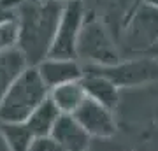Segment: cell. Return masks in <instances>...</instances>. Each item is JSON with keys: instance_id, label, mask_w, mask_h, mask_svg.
I'll list each match as a JSON object with an SVG mask.
<instances>
[{"instance_id": "30bf717a", "label": "cell", "mask_w": 158, "mask_h": 151, "mask_svg": "<svg viewBox=\"0 0 158 151\" xmlns=\"http://www.w3.org/2000/svg\"><path fill=\"white\" fill-rule=\"evenodd\" d=\"M83 70H85V74L81 78V86L85 90L86 99L114 111V107L118 106L119 90L107 78L100 76L98 72H93V70L85 67H83Z\"/></svg>"}, {"instance_id": "d6986e66", "label": "cell", "mask_w": 158, "mask_h": 151, "mask_svg": "<svg viewBox=\"0 0 158 151\" xmlns=\"http://www.w3.org/2000/svg\"><path fill=\"white\" fill-rule=\"evenodd\" d=\"M56 2H60V4H65V2H69V0H56Z\"/></svg>"}, {"instance_id": "ba28073f", "label": "cell", "mask_w": 158, "mask_h": 151, "mask_svg": "<svg viewBox=\"0 0 158 151\" xmlns=\"http://www.w3.org/2000/svg\"><path fill=\"white\" fill-rule=\"evenodd\" d=\"M35 67L42 83L49 90L67 83L81 81L85 74L81 62H77L76 58H44Z\"/></svg>"}, {"instance_id": "5bb4252c", "label": "cell", "mask_w": 158, "mask_h": 151, "mask_svg": "<svg viewBox=\"0 0 158 151\" xmlns=\"http://www.w3.org/2000/svg\"><path fill=\"white\" fill-rule=\"evenodd\" d=\"M0 132L9 151H30L35 139L25 123H0Z\"/></svg>"}, {"instance_id": "52a82bcc", "label": "cell", "mask_w": 158, "mask_h": 151, "mask_svg": "<svg viewBox=\"0 0 158 151\" xmlns=\"http://www.w3.org/2000/svg\"><path fill=\"white\" fill-rule=\"evenodd\" d=\"M70 116L77 121V125L85 130L88 137L107 139L116 134V120L113 111L90 99H85L83 104Z\"/></svg>"}, {"instance_id": "9a60e30c", "label": "cell", "mask_w": 158, "mask_h": 151, "mask_svg": "<svg viewBox=\"0 0 158 151\" xmlns=\"http://www.w3.org/2000/svg\"><path fill=\"white\" fill-rule=\"evenodd\" d=\"M18 48V19L16 16L0 21V53Z\"/></svg>"}, {"instance_id": "ffe728a7", "label": "cell", "mask_w": 158, "mask_h": 151, "mask_svg": "<svg viewBox=\"0 0 158 151\" xmlns=\"http://www.w3.org/2000/svg\"><path fill=\"white\" fill-rule=\"evenodd\" d=\"M153 51H155V53H158V44L155 46V49H153Z\"/></svg>"}, {"instance_id": "4fadbf2b", "label": "cell", "mask_w": 158, "mask_h": 151, "mask_svg": "<svg viewBox=\"0 0 158 151\" xmlns=\"http://www.w3.org/2000/svg\"><path fill=\"white\" fill-rule=\"evenodd\" d=\"M60 118V111H58L55 104L49 100V97L35 109L28 116V120L25 121V125L28 127L34 137H46L51 134V130L56 123V120Z\"/></svg>"}, {"instance_id": "8fae6325", "label": "cell", "mask_w": 158, "mask_h": 151, "mask_svg": "<svg viewBox=\"0 0 158 151\" xmlns=\"http://www.w3.org/2000/svg\"><path fill=\"white\" fill-rule=\"evenodd\" d=\"M27 67H28L27 58L18 48L0 53V100L6 95L9 86L16 81L18 76Z\"/></svg>"}, {"instance_id": "277c9868", "label": "cell", "mask_w": 158, "mask_h": 151, "mask_svg": "<svg viewBox=\"0 0 158 151\" xmlns=\"http://www.w3.org/2000/svg\"><path fill=\"white\" fill-rule=\"evenodd\" d=\"M158 44V9L137 0L121 28V46L132 55L153 51Z\"/></svg>"}, {"instance_id": "7c38bea8", "label": "cell", "mask_w": 158, "mask_h": 151, "mask_svg": "<svg viewBox=\"0 0 158 151\" xmlns=\"http://www.w3.org/2000/svg\"><path fill=\"white\" fill-rule=\"evenodd\" d=\"M85 99L86 95L81 86V81L67 83L49 90V100L55 104L60 114H74V111L83 104Z\"/></svg>"}, {"instance_id": "7a4b0ae2", "label": "cell", "mask_w": 158, "mask_h": 151, "mask_svg": "<svg viewBox=\"0 0 158 151\" xmlns=\"http://www.w3.org/2000/svg\"><path fill=\"white\" fill-rule=\"evenodd\" d=\"M48 97L49 88L42 83L37 67L28 65L0 100V123H25Z\"/></svg>"}, {"instance_id": "2e32d148", "label": "cell", "mask_w": 158, "mask_h": 151, "mask_svg": "<svg viewBox=\"0 0 158 151\" xmlns=\"http://www.w3.org/2000/svg\"><path fill=\"white\" fill-rule=\"evenodd\" d=\"M30 151H60V148L49 135H46V137H35L30 146Z\"/></svg>"}, {"instance_id": "8992f818", "label": "cell", "mask_w": 158, "mask_h": 151, "mask_svg": "<svg viewBox=\"0 0 158 151\" xmlns=\"http://www.w3.org/2000/svg\"><path fill=\"white\" fill-rule=\"evenodd\" d=\"M85 2L69 0L62 7L58 27L46 58H76V42L85 21Z\"/></svg>"}, {"instance_id": "9c48e42d", "label": "cell", "mask_w": 158, "mask_h": 151, "mask_svg": "<svg viewBox=\"0 0 158 151\" xmlns=\"http://www.w3.org/2000/svg\"><path fill=\"white\" fill-rule=\"evenodd\" d=\"M49 137L58 144L60 151H86L90 137L70 114H60Z\"/></svg>"}, {"instance_id": "ac0fdd59", "label": "cell", "mask_w": 158, "mask_h": 151, "mask_svg": "<svg viewBox=\"0 0 158 151\" xmlns=\"http://www.w3.org/2000/svg\"><path fill=\"white\" fill-rule=\"evenodd\" d=\"M0 151H9L7 149L6 142H4V137H2V132H0Z\"/></svg>"}, {"instance_id": "5b68a950", "label": "cell", "mask_w": 158, "mask_h": 151, "mask_svg": "<svg viewBox=\"0 0 158 151\" xmlns=\"http://www.w3.org/2000/svg\"><path fill=\"white\" fill-rule=\"evenodd\" d=\"M100 76L107 78L116 88L141 86L158 79V60L156 56H132L127 60H119L107 67H85Z\"/></svg>"}, {"instance_id": "e0dca14e", "label": "cell", "mask_w": 158, "mask_h": 151, "mask_svg": "<svg viewBox=\"0 0 158 151\" xmlns=\"http://www.w3.org/2000/svg\"><path fill=\"white\" fill-rule=\"evenodd\" d=\"M141 2H144V4H148V6L155 7V9H158V0H141Z\"/></svg>"}, {"instance_id": "6da1fadb", "label": "cell", "mask_w": 158, "mask_h": 151, "mask_svg": "<svg viewBox=\"0 0 158 151\" xmlns=\"http://www.w3.org/2000/svg\"><path fill=\"white\" fill-rule=\"evenodd\" d=\"M62 7L56 0H21L18 4V49L28 65H37L48 56Z\"/></svg>"}, {"instance_id": "3957f363", "label": "cell", "mask_w": 158, "mask_h": 151, "mask_svg": "<svg viewBox=\"0 0 158 151\" xmlns=\"http://www.w3.org/2000/svg\"><path fill=\"white\" fill-rule=\"evenodd\" d=\"M76 60L85 62V67H107L121 60V51L114 42L111 30L90 11H86L77 35Z\"/></svg>"}]
</instances>
